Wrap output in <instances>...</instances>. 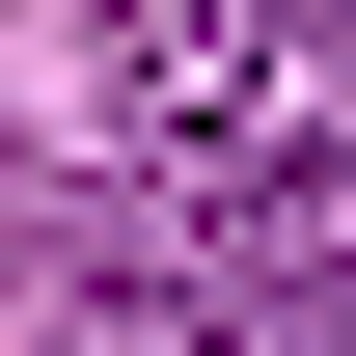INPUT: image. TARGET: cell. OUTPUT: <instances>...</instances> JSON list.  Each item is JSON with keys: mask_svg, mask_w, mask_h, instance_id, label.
I'll return each instance as SVG.
<instances>
[{"mask_svg": "<svg viewBox=\"0 0 356 356\" xmlns=\"http://www.w3.org/2000/svg\"><path fill=\"white\" fill-rule=\"evenodd\" d=\"M110 110H137V165H302L329 137V28L302 0H110Z\"/></svg>", "mask_w": 356, "mask_h": 356, "instance_id": "obj_1", "label": "cell"}]
</instances>
